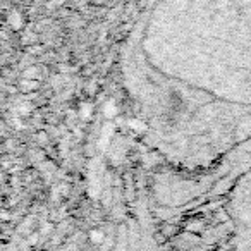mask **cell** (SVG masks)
<instances>
[{
	"label": "cell",
	"mask_w": 251,
	"mask_h": 251,
	"mask_svg": "<svg viewBox=\"0 0 251 251\" xmlns=\"http://www.w3.org/2000/svg\"><path fill=\"white\" fill-rule=\"evenodd\" d=\"M11 25L14 26V28H19V26H21V16H19L18 12H12L11 14Z\"/></svg>",
	"instance_id": "cell-1"
}]
</instances>
